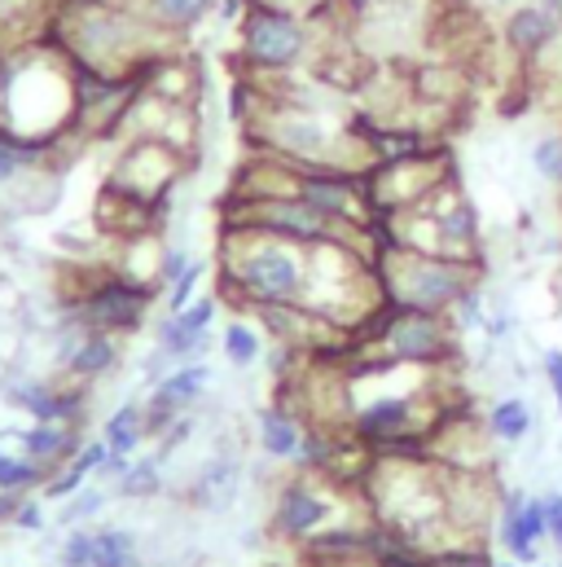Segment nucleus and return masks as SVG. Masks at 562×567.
Returning a JSON list of instances; mask_svg holds the SVG:
<instances>
[{"mask_svg":"<svg viewBox=\"0 0 562 567\" xmlns=\"http://www.w3.org/2000/svg\"><path fill=\"white\" fill-rule=\"evenodd\" d=\"M330 480L325 475H308L299 471L294 480H285L273 502V537L290 542V546H303L308 537L325 533L330 519H334V488H325Z\"/></svg>","mask_w":562,"mask_h":567,"instance_id":"nucleus-7","label":"nucleus"},{"mask_svg":"<svg viewBox=\"0 0 562 567\" xmlns=\"http://www.w3.org/2000/svg\"><path fill=\"white\" fill-rule=\"evenodd\" d=\"M84 484H89V475H84V471H75V466L66 462V466H58V475H49V480H44V488H40V493H44V497H53V502H66V497H71V493H80Z\"/></svg>","mask_w":562,"mask_h":567,"instance_id":"nucleus-27","label":"nucleus"},{"mask_svg":"<svg viewBox=\"0 0 562 567\" xmlns=\"http://www.w3.org/2000/svg\"><path fill=\"white\" fill-rule=\"evenodd\" d=\"M426 207H430V216H435L444 256L475 260V247H479V212H475V203H470L457 185H444V203H439V189H435V194L426 198Z\"/></svg>","mask_w":562,"mask_h":567,"instance_id":"nucleus-10","label":"nucleus"},{"mask_svg":"<svg viewBox=\"0 0 562 567\" xmlns=\"http://www.w3.org/2000/svg\"><path fill=\"white\" fill-rule=\"evenodd\" d=\"M339 4H347V9H352V13H365V9H374V4H378V0H339Z\"/></svg>","mask_w":562,"mask_h":567,"instance_id":"nucleus-34","label":"nucleus"},{"mask_svg":"<svg viewBox=\"0 0 562 567\" xmlns=\"http://www.w3.org/2000/svg\"><path fill=\"white\" fill-rule=\"evenodd\" d=\"M303 435H308V423H303L294 410H285V405H264V410H256V444H260L269 457L294 462Z\"/></svg>","mask_w":562,"mask_h":567,"instance_id":"nucleus-13","label":"nucleus"},{"mask_svg":"<svg viewBox=\"0 0 562 567\" xmlns=\"http://www.w3.org/2000/svg\"><path fill=\"white\" fill-rule=\"evenodd\" d=\"M189 265H194L189 251H180V247H163V251H158V290H167Z\"/></svg>","mask_w":562,"mask_h":567,"instance_id":"nucleus-30","label":"nucleus"},{"mask_svg":"<svg viewBox=\"0 0 562 567\" xmlns=\"http://www.w3.org/2000/svg\"><path fill=\"white\" fill-rule=\"evenodd\" d=\"M220 352H225V361H229V365L251 370V365L260 361V352H264V339H260V330H256L251 321L233 317V321L220 330Z\"/></svg>","mask_w":562,"mask_h":567,"instance_id":"nucleus-21","label":"nucleus"},{"mask_svg":"<svg viewBox=\"0 0 562 567\" xmlns=\"http://www.w3.org/2000/svg\"><path fill=\"white\" fill-rule=\"evenodd\" d=\"M541 374H545L550 396L559 401V414H562V348H545V357H541Z\"/></svg>","mask_w":562,"mask_h":567,"instance_id":"nucleus-32","label":"nucleus"},{"mask_svg":"<svg viewBox=\"0 0 562 567\" xmlns=\"http://www.w3.org/2000/svg\"><path fill=\"white\" fill-rule=\"evenodd\" d=\"M189 158L176 145L158 142V137H133L128 150H119L115 172H111V189H119L124 198H133L140 207L158 212V198H167L176 189V181L185 176Z\"/></svg>","mask_w":562,"mask_h":567,"instance_id":"nucleus-6","label":"nucleus"},{"mask_svg":"<svg viewBox=\"0 0 562 567\" xmlns=\"http://www.w3.org/2000/svg\"><path fill=\"white\" fill-rule=\"evenodd\" d=\"M202 274H207V265L194 260L176 282L167 286V312H185V308L194 303V290H198V282H202Z\"/></svg>","mask_w":562,"mask_h":567,"instance_id":"nucleus-26","label":"nucleus"},{"mask_svg":"<svg viewBox=\"0 0 562 567\" xmlns=\"http://www.w3.org/2000/svg\"><path fill=\"white\" fill-rule=\"evenodd\" d=\"M154 290L158 286L124 278V274H106V278H93L80 295H71L66 299V312L84 330L128 339V334H137L140 326H145V317L154 308Z\"/></svg>","mask_w":562,"mask_h":567,"instance_id":"nucleus-5","label":"nucleus"},{"mask_svg":"<svg viewBox=\"0 0 562 567\" xmlns=\"http://www.w3.org/2000/svg\"><path fill=\"white\" fill-rule=\"evenodd\" d=\"M435 567H492V559L475 542H452V546L435 550Z\"/></svg>","mask_w":562,"mask_h":567,"instance_id":"nucleus-25","label":"nucleus"},{"mask_svg":"<svg viewBox=\"0 0 562 567\" xmlns=\"http://www.w3.org/2000/svg\"><path fill=\"white\" fill-rule=\"evenodd\" d=\"M115 365H119V339L115 334H97V330H84L80 343H75V352L66 357L71 383H97Z\"/></svg>","mask_w":562,"mask_h":567,"instance_id":"nucleus-15","label":"nucleus"},{"mask_svg":"<svg viewBox=\"0 0 562 567\" xmlns=\"http://www.w3.org/2000/svg\"><path fill=\"white\" fill-rule=\"evenodd\" d=\"M84 444L89 440H84V426L80 423H31L27 431H18V449L31 462H40L44 471L66 466Z\"/></svg>","mask_w":562,"mask_h":567,"instance_id":"nucleus-12","label":"nucleus"},{"mask_svg":"<svg viewBox=\"0 0 562 567\" xmlns=\"http://www.w3.org/2000/svg\"><path fill=\"white\" fill-rule=\"evenodd\" d=\"M541 502H545V537L562 550V493L554 488V493H545Z\"/></svg>","mask_w":562,"mask_h":567,"instance_id":"nucleus-33","label":"nucleus"},{"mask_svg":"<svg viewBox=\"0 0 562 567\" xmlns=\"http://www.w3.org/2000/svg\"><path fill=\"white\" fill-rule=\"evenodd\" d=\"M216 312H220V299H194L185 312H171L185 330H211L216 326Z\"/></svg>","mask_w":562,"mask_h":567,"instance_id":"nucleus-28","label":"nucleus"},{"mask_svg":"<svg viewBox=\"0 0 562 567\" xmlns=\"http://www.w3.org/2000/svg\"><path fill=\"white\" fill-rule=\"evenodd\" d=\"M532 167H537V176H545L550 185L562 189V133H550L532 145Z\"/></svg>","mask_w":562,"mask_h":567,"instance_id":"nucleus-24","label":"nucleus"},{"mask_svg":"<svg viewBox=\"0 0 562 567\" xmlns=\"http://www.w3.org/2000/svg\"><path fill=\"white\" fill-rule=\"evenodd\" d=\"M316 49V18L281 13V9H247L242 18V62L256 75H281L312 58Z\"/></svg>","mask_w":562,"mask_h":567,"instance_id":"nucleus-4","label":"nucleus"},{"mask_svg":"<svg viewBox=\"0 0 562 567\" xmlns=\"http://www.w3.org/2000/svg\"><path fill=\"white\" fill-rule=\"evenodd\" d=\"M541 4H550V9H554V13H562V0H541Z\"/></svg>","mask_w":562,"mask_h":567,"instance_id":"nucleus-37","label":"nucleus"},{"mask_svg":"<svg viewBox=\"0 0 562 567\" xmlns=\"http://www.w3.org/2000/svg\"><path fill=\"white\" fill-rule=\"evenodd\" d=\"M233 488H238V462H233L229 453H216V457H207V462L198 466V475H194V484H189V506H198V511H220V506L233 497Z\"/></svg>","mask_w":562,"mask_h":567,"instance_id":"nucleus-16","label":"nucleus"},{"mask_svg":"<svg viewBox=\"0 0 562 567\" xmlns=\"http://www.w3.org/2000/svg\"><path fill=\"white\" fill-rule=\"evenodd\" d=\"M352 348H365V343H352ZM370 361H400V365H418V370H452V365H461V334L439 312H414V308L392 303V317L383 321L378 339H370Z\"/></svg>","mask_w":562,"mask_h":567,"instance_id":"nucleus-3","label":"nucleus"},{"mask_svg":"<svg viewBox=\"0 0 562 567\" xmlns=\"http://www.w3.org/2000/svg\"><path fill=\"white\" fill-rule=\"evenodd\" d=\"M128 9L145 18L158 35H185L216 9V0H128Z\"/></svg>","mask_w":562,"mask_h":567,"instance_id":"nucleus-14","label":"nucleus"},{"mask_svg":"<svg viewBox=\"0 0 562 567\" xmlns=\"http://www.w3.org/2000/svg\"><path fill=\"white\" fill-rule=\"evenodd\" d=\"M256 9H281V13H299V18H321L330 13L339 0H251Z\"/></svg>","mask_w":562,"mask_h":567,"instance_id":"nucleus-29","label":"nucleus"},{"mask_svg":"<svg viewBox=\"0 0 562 567\" xmlns=\"http://www.w3.org/2000/svg\"><path fill=\"white\" fill-rule=\"evenodd\" d=\"M140 542L133 528H93V567H140Z\"/></svg>","mask_w":562,"mask_h":567,"instance_id":"nucleus-18","label":"nucleus"},{"mask_svg":"<svg viewBox=\"0 0 562 567\" xmlns=\"http://www.w3.org/2000/svg\"><path fill=\"white\" fill-rule=\"evenodd\" d=\"M9 405L31 414V423H84V383L58 388L49 379L9 383Z\"/></svg>","mask_w":562,"mask_h":567,"instance_id":"nucleus-9","label":"nucleus"},{"mask_svg":"<svg viewBox=\"0 0 562 567\" xmlns=\"http://www.w3.org/2000/svg\"><path fill=\"white\" fill-rule=\"evenodd\" d=\"M488 435L497 440V444H519V440H528L532 435V405L523 401V396H506V401H497L492 410H488Z\"/></svg>","mask_w":562,"mask_h":567,"instance_id":"nucleus-19","label":"nucleus"},{"mask_svg":"<svg viewBox=\"0 0 562 567\" xmlns=\"http://www.w3.org/2000/svg\"><path fill=\"white\" fill-rule=\"evenodd\" d=\"M102 506H106V493L84 484L80 493H71V497H66V511H62L58 519H62L66 528H80V524H89L93 515H102Z\"/></svg>","mask_w":562,"mask_h":567,"instance_id":"nucleus-23","label":"nucleus"},{"mask_svg":"<svg viewBox=\"0 0 562 567\" xmlns=\"http://www.w3.org/2000/svg\"><path fill=\"white\" fill-rule=\"evenodd\" d=\"M559 22H562V13H554L550 4H541V0H523V4H514V9L506 13V22H501L506 49H510L514 58L532 62V58H541V53L554 44Z\"/></svg>","mask_w":562,"mask_h":567,"instance_id":"nucleus-11","label":"nucleus"},{"mask_svg":"<svg viewBox=\"0 0 562 567\" xmlns=\"http://www.w3.org/2000/svg\"><path fill=\"white\" fill-rule=\"evenodd\" d=\"M492 537H497V546H501L510 559L532 564V559H537V546L545 542V502H541V497H528L523 488H510V493L501 497Z\"/></svg>","mask_w":562,"mask_h":567,"instance_id":"nucleus-8","label":"nucleus"},{"mask_svg":"<svg viewBox=\"0 0 562 567\" xmlns=\"http://www.w3.org/2000/svg\"><path fill=\"white\" fill-rule=\"evenodd\" d=\"M483 9H514V4H523V0H479Z\"/></svg>","mask_w":562,"mask_h":567,"instance_id":"nucleus-35","label":"nucleus"},{"mask_svg":"<svg viewBox=\"0 0 562 567\" xmlns=\"http://www.w3.org/2000/svg\"><path fill=\"white\" fill-rule=\"evenodd\" d=\"M163 457L158 453H145V457H133V466H128V475L124 480H115V493L119 497H128V502H149V497H158V488H163Z\"/></svg>","mask_w":562,"mask_h":567,"instance_id":"nucleus-22","label":"nucleus"},{"mask_svg":"<svg viewBox=\"0 0 562 567\" xmlns=\"http://www.w3.org/2000/svg\"><path fill=\"white\" fill-rule=\"evenodd\" d=\"M374 269H378L383 299H392L396 308L439 312V317H448L457 308V299L479 282L475 260L430 256V251H409V247H378Z\"/></svg>","mask_w":562,"mask_h":567,"instance_id":"nucleus-2","label":"nucleus"},{"mask_svg":"<svg viewBox=\"0 0 562 567\" xmlns=\"http://www.w3.org/2000/svg\"><path fill=\"white\" fill-rule=\"evenodd\" d=\"M492 567H523L519 559H501V564H492Z\"/></svg>","mask_w":562,"mask_h":567,"instance_id":"nucleus-36","label":"nucleus"},{"mask_svg":"<svg viewBox=\"0 0 562 567\" xmlns=\"http://www.w3.org/2000/svg\"><path fill=\"white\" fill-rule=\"evenodd\" d=\"M308 290V247L285 243L278 234L225 225L220 243V295L233 308H281L303 303Z\"/></svg>","mask_w":562,"mask_h":567,"instance_id":"nucleus-1","label":"nucleus"},{"mask_svg":"<svg viewBox=\"0 0 562 567\" xmlns=\"http://www.w3.org/2000/svg\"><path fill=\"white\" fill-rule=\"evenodd\" d=\"M211 343H216L211 330H185L171 312H167V317L158 321V330H154V348H163L176 365H185V361H202Z\"/></svg>","mask_w":562,"mask_h":567,"instance_id":"nucleus-17","label":"nucleus"},{"mask_svg":"<svg viewBox=\"0 0 562 567\" xmlns=\"http://www.w3.org/2000/svg\"><path fill=\"white\" fill-rule=\"evenodd\" d=\"M9 524H13V528H22V533H40V528H44V506L27 493V497L18 502V511H13V519H9Z\"/></svg>","mask_w":562,"mask_h":567,"instance_id":"nucleus-31","label":"nucleus"},{"mask_svg":"<svg viewBox=\"0 0 562 567\" xmlns=\"http://www.w3.org/2000/svg\"><path fill=\"white\" fill-rule=\"evenodd\" d=\"M145 435H149V431H145V405H140V401L119 405V410L106 419V426H102V440L111 444V453H128V457H137Z\"/></svg>","mask_w":562,"mask_h":567,"instance_id":"nucleus-20","label":"nucleus"}]
</instances>
